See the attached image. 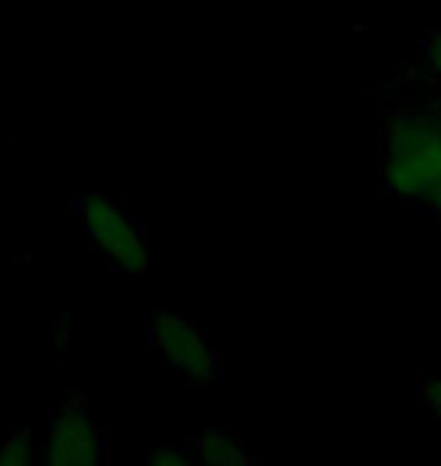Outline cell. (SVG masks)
<instances>
[{"mask_svg":"<svg viewBox=\"0 0 441 466\" xmlns=\"http://www.w3.org/2000/svg\"><path fill=\"white\" fill-rule=\"evenodd\" d=\"M426 207L433 209V212H438V216H441V182H438V188L433 191V198H429Z\"/></svg>","mask_w":441,"mask_h":466,"instance_id":"30bf717a","label":"cell"},{"mask_svg":"<svg viewBox=\"0 0 441 466\" xmlns=\"http://www.w3.org/2000/svg\"><path fill=\"white\" fill-rule=\"evenodd\" d=\"M387 164L384 182L399 200L426 207L441 182V127L433 109H396L384 116Z\"/></svg>","mask_w":441,"mask_h":466,"instance_id":"6da1fadb","label":"cell"},{"mask_svg":"<svg viewBox=\"0 0 441 466\" xmlns=\"http://www.w3.org/2000/svg\"><path fill=\"white\" fill-rule=\"evenodd\" d=\"M433 116H436V121H438V127H441V104H436V106H433Z\"/></svg>","mask_w":441,"mask_h":466,"instance_id":"8fae6325","label":"cell"},{"mask_svg":"<svg viewBox=\"0 0 441 466\" xmlns=\"http://www.w3.org/2000/svg\"><path fill=\"white\" fill-rule=\"evenodd\" d=\"M79 216L100 255L125 273H143L148 267V246L136 218L106 194H88L79 203Z\"/></svg>","mask_w":441,"mask_h":466,"instance_id":"7a4b0ae2","label":"cell"},{"mask_svg":"<svg viewBox=\"0 0 441 466\" xmlns=\"http://www.w3.org/2000/svg\"><path fill=\"white\" fill-rule=\"evenodd\" d=\"M106 451V436L94 421L91 409L82 397H70L52 412L49 421V451L52 466H91Z\"/></svg>","mask_w":441,"mask_h":466,"instance_id":"277c9868","label":"cell"},{"mask_svg":"<svg viewBox=\"0 0 441 466\" xmlns=\"http://www.w3.org/2000/svg\"><path fill=\"white\" fill-rule=\"evenodd\" d=\"M36 463V445L27 431H13L0 442V466H31Z\"/></svg>","mask_w":441,"mask_h":466,"instance_id":"8992f818","label":"cell"},{"mask_svg":"<svg viewBox=\"0 0 441 466\" xmlns=\"http://www.w3.org/2000/svg\"><path fill=\"white\" fill-rule=\"evenodd\" d=\"M191 451L196 461L212 466H246L251 463V454L246 451L239 436L230 431H205L196 440H191Z\"/></svg>","mask_w":441,"mask_h":466,"instance_id":"5b68a950","label":"cell"},{"mask_svg":"<svg viewBox=\"0 0 441 466\" xmlns=\"http://www.w3.org/2000/svg\"><path fill=\"white\" fill-rule=\"evenodd\" d=\"M145 461L155 463V466H185V463H191V454H187L185 449H173V445H164V449L148 451Z\"/></svg>","mask_w":441,"mask_h":466,"instance_id":"52a82bcc","label":"cell"},{"mask_svg":"<svg viewBox=\"0 0 441 466\" xmlns=\"http://www.w3.org/2000/svg\"><path fill=\"white\" fill-rule=\"evenodd\" d=\"M417 390H420V400H424V406L429 409V412L441 418V376L424 379Z\"/></svg>","mask_w":441,"mask_h":466,"instance_id":"ba28073f","label":"cell"},{"mask_svg":"<svg viewBox=\"0 0 441 466\" xmlns=\"http://www.w3.org/2000/svg\"><path fill=\"white\" fill-rule=\"evenodd\" d=\"M424 64H426V70L433 73V76L441 79V31H436L433 36H429V43L424 49Z\"/></svg>","mask_w":441,"mask_h":466,"instance_id":"9c48e42d","label":"cell"},{"mask_svg":"<svg viewBox=\"0 0 441 466\" xmlns=\"http://www.w3.org/2000/svg\"><path fill=\"white\" fill-rule=\"evenodd\" d=\"M148 342L152 349L164 354L173 367L187 379L194 388H209L218 379V358L209 349V342L200 330L194 328L185 315L175 312H155L148 324Z\"/></svg>","mask_w":441,"mask_h":466,"instance_id":"3957f363","label":"cell"}]
</instances>
